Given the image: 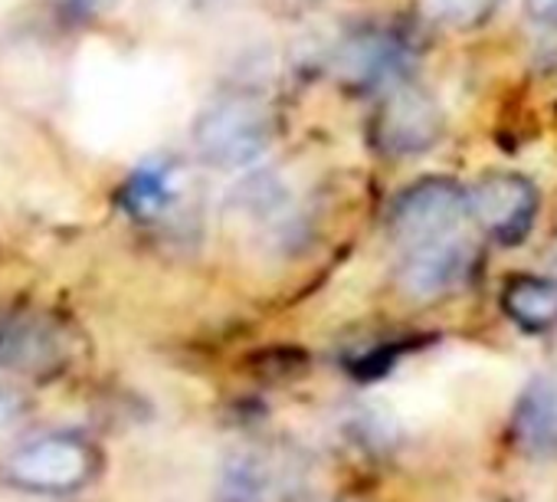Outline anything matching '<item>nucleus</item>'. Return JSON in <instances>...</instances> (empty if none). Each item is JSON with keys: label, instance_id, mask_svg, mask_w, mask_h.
<instances>
[{"label": "nucleus", "instance_id": "nucleus-11", "mask_svg": "<svg viewBox=\"0 0 557 502\" xmlns=\"http://www.w3.org/2000/svg\"><path fill=\"white\" fill-rule=\"evenodd\" d=\"M502 0H426V11L446 27H475L495 14Z\"/></svg>", "mask_w": 557, "mask_h": 502}, {"label": "nucleus", "instance_id": "nucleus-8", "mask_svg": "<svg viewBox=\"0 0 557 502\" xmlns=\"http://www.w3.org/2000/svg\"><path fill=\"white\" fill-rule=\"evenodd\" d=\"M511 430L521 450L534 456H557V378H537L515 404Z\"/></svg>", "mask_w": 557, "mask_h": 502}, {"label": "nucleus", "instance_id": "nucleus-7", "mask_svg": "<svg viewBox=\"0 0 557 502\" xmlns=\"http://www.w3.org/2000/svg\"><path fill=\"white\" fill-rule=\"evenodd\" d=\"M407 66V50L397 37L391 34H358L351 37L342 53H338V70L348 83L355 86H381V83H394L400 79Z\"/></svg>", "mask_w": 557, "mask_h": 502}, {"label": "nucleus", "instance_id": "nucleus-13", "mask_svg": "<svg viewBox=\"0 0 557 502\" xmlns=\"http://www.w3.org/2000/svg\"><path fill=\"white\" fill-rule=\"evenodd\" d=\"M524 8L534 21L557 27V0H524Z\"/></svg>", "mask_w": 557, "mask_h": 502}, {"label": "nucleus", "instance_id": "nucleus-10", "mask_svg": "<svg viewBox=\"0 0 557 502\" xmlns=\"http://www.w3.org/2000/svg\"><path fill=\"white\" fill-rule=\"evenodd\" d=\"M174 200L177 184L168 164H141L122 187V207L138 220H158Z\"/></svg>", "mask_w": 557, "mask_h": 502}, {"label": "nucleus", "instance_id": "nucleus-6", "mask_svg": "<svg viewBox=\"0 0 557 502\" xmlns=\"http://www.w3.org/2000/svg\"><path fill=\"white\" fill-rule=\"evenodd\" d=\"M475 264V249L469 240L446 233L417 246H407V260L400 267V283L410 296L430 299L459 286Z\"/></svg>", "mask_w": 557, "mask_h": 502}, {"label": "nucleus", "instance_id": "nucleus-1", "mask_svg": "<svg viewBox=\"0 0 557 502\" xmlns=\"http://www.w3.org/2000/svg\"><path fill=\"white\" fill-rule=\"evenodd\" d=\"M272 142L269 109L252 96H223L210 102L194 125V148L203 164L220 171L249 168Z\"/></svg>", "mask_w": 557, "mask_h": 502}, {"label": "nucleus", "instance_id": "nucleus-2", "mask_svg": "<svg viewBox=\"0 0 557 502\" xmlns=\"http://www.w3.org/2000/svg\"><path fill=\"white\" fill-rule=\"evenodd\" d=\"M96 466H99V456L83 437L47 433L11 453L8 479L21 489L57 495V492H73L86 486Z\"/></svg>", "mask_w": 557, "mask_h": 502}, {"label": "nucleus", "instance_id": "nucleus-12", "mask_svg": "<svg viewBox=\"0 0 557 502\" xmlns=\"http://www.w3.org/2000/svg\"><path fill=\"white\" fill-rule=\"evenodd\" d=\"M21 417V397L11 391H0V433H4Z\"/></svg>", "mask_w": 557, "mask_h": 502}, {"label": "nucleus", "instance_id": "nucleus-5", "mask_svg": "<svg viewBox=\"0 0 557 502\" xmlns=\"http://www.w3.org/2000/svg\"><path fill=\"white\" fill-rule=\"evenodd\" d=\"M466 210H472V217L492 240L505 246H518L534 226L537 191L528 177L515 171H495L485 174L466 194Z\"/></svg>", "mask_w": 557, "mask_h": 502}, {"label": "nucleus", "instance_id": "nucleus-4", "mask_svg": "<svg viewBox=\"0 0 557 502\" xmlns=\"http://www.w3.org/2000/svg\"><path fill=\"white\" fill-rule=\"evenodd\" d=\"M466 213V191L449 177H423L400 191L391 207V230L404 246L456 233Z\"/></svg>", "mask_w": 557, "mask_h": 502}, {"label": "nucleus", "instance_id": "nucleus-9", "mask_svg": "<svg viewBox=\"0 0 557 502\" xmlns=\"http://www.w3.org/2000/svg\"><path fill=\"white\" fill-rule=\"evenodd\" d=\"M505 316L524 332H547L557 326V283L547 277H511L502 286Z\"/></svg>", "mask_w": 557, "mask_h": 502}, {"label": "nucleus", "instance_id": "nucleus-3", "mask_svg": "<svg viewBox=\"0 0 557 502\" xmlns=\"http://www.w3.org/2000/svg\"><path fill=\"white\" fill-rule=\"evenodd\" d=\"M443 135V109L420 86H394L374 112L371 138L387 155L430 151Z\"/></svg>", "mask_w": 557, "mask_h": 502}]
</instances>
